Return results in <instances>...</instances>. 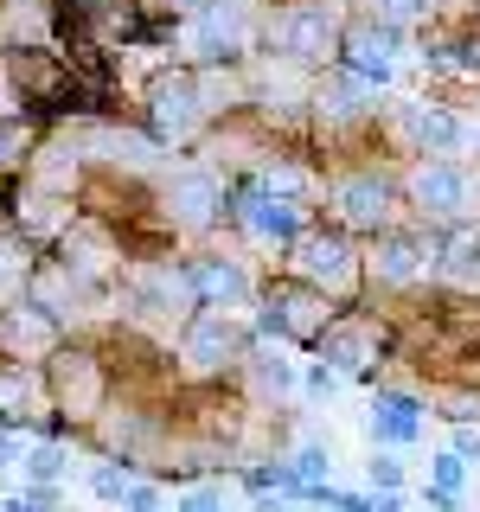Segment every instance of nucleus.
Instances as JSON below:
<instances>
[{"label": "nucleus", "mask_w": 480, "mask_h": 512, "mask_svg": "<svg viewBox=\"0 0 480 512\" xmlns=\"http://www.w3.org/2000/svg\"><path fill=\"white\" fill-rule=\"evenodd\" d=\"M410 199L423 205L429 218H461V212H468V199H474V186H468V173H461V167H448V160H429V167H416Z\"/></svg>", "instance_id": "nucleus-1"}, {"label": "nucleus", "mask_w": 480, "mask_h": 512, "mask_svg": "<svg viewBox=\"0 0 480 512\" xmlns=\"http://www.w3.org/2000/svg\"><path fill=\"white\" fill-rule=\"evenodd\" d=\"M218 205H224V186L212 180V173H199V167L173 173V186H167V212H173V224L199 231V224L218 218Z\"/></svg>", "instance_id": "nucleus-2"}, {"label": "nucleus", "mask_w": 480, "mask_h": 512, "mask_svg": "<svg viewBox=\"0 0 480 512\" xmlns=\"http://www.w3.org/2000/svg\"><path fill=\"white\" fill-rule=\"evenodd\" d=\"M244 224L256 237H276V244H301V218H295V205L276 199V192H250L244 199Z\"/></svg>", "instance_id": "nucleus-3"}, {"label": "nucleus", "mask_w": 480, "mask_h": 512, "mask_svg": "<svg viewBox=\"0 0 480 512\" xmlns=\"http://www.w3.org/2000/svg\"><path fill=\"white\" fill-rule=\"evenodd\" d=\"M154 122L167 128V135H186V128L199 122V96H192L186 77H160L154 84Z\"/></svg>", "instance_id": "nucleus-4"}, {"label": "nucleus", "mask_w": 480, "mask_h": 512, "mask_svg": "<svg viewBox=\"0 0 480 512\" xmlns=\"http://www.w3.org/2000/svg\"><path fill=\"white\" fill-rule=\"evenodd\" d=\"M301 269H308L314 282H327V288H346L352 282V250L340 237H308V244H301Z\"/></svg>", "instance_id": "nucleus-5"}, {"label": "nucleus", "mask_w": 480, "mask_h": 512, "mask_svg": "<svg viewBox=\"0 0 480 512\" xmlns=\"http://www.w3.org/2000/svg\"><path fill=\"white\" fill-rule=\"evenodd\" d=\"M372 436L378 442H416V436H423V410H416V397H378V404H372Z\"/></svg>", "instance_id": "nucleus-6"}, {"label": "nucleus", "mask_w": 480, "mask_h": 512, "mask_svg": "<svg viewBox=\"0 0 480 512\" xmlns=\"http://www.w3.org/2000/svg\"><path fill=\"white\" fill-rule=\"evenodd\" d=\"M282 45H288L295 58H320V52H333V20H327L320 7H308V13H288Z\"/></svg>", "instance_id": "nucleus-7"}, {"label": "nucleus", "mask_w": 480, "mask_h": 512, "mask_svg": "<svg viewBox=\"0 0 480 512\" xmlns=\"http://www.w3.org/2000/svg\"><path fill=\"white\" fill-rule=\"evenodd\" d=\"M340 212L346 224H384V212H391V192H384V180H346L340 186Z\"/></svg>", "instance_id": "nucleus-8"}, {"label": "nucleus", "mask_w": 480, "mask_h": 512, "mask_svg": "<svg viewBox=\"0 0 480 512\" xmlns=\"http://www.w3.org/2000/svg\"><path fill=\"white\" fill-rule=\"evenodd\" d=\"M244 39V20H237V7H212L199 20V32H192V45H199V58H224L231 45Z\"/></svg>", "instance_id": "nucleus-9"}, {"label": "nucleus", "mask_w": 480, "mask_h": 512, "mask_svg": "<svg viewBox=\"0 0 480 512\" xmlns=\"http://www.w3.org/2000/svg\"><path fill=\"white\" fill-rule=\"evenodd\" d=\"M224 352H231V327H224V320H212V314L192 320V333H186V359L199 365V372H212Z\"/></svg>", "instance_id": "nucleus-10"}, {"label": "nucleus", "mask_w": 480, "mask_h": 512, "mask_svg": "<svg viewBox=\"0 0 480 512\" xmlns=\"http://www.w3.org/2000/svg\"><path fill=\"white\" fill-rule=\"evenodd\" d=\"M416 269H423V250H416L410 237H384L378 244V276L384 282H410Z\"/></svg>", "instance_id": "nucleus-11"}, {"label": "nucleus", "mask_w": 480, "mask_h": 512, "mask_svg": "<svg viewBox=\"0 0 480 512\" xmlns=\"http://www.w3.org/2000/svg\"><path fill=\"white\" fill-rule=\"evenodd\" d=\"M186 282H192V288H205V295H231V301H244V288H250L237 263H199Z\"/></svg>", "instance_id": "nucleus-12"}, {"label": "nucleus", "mask_w": 480, "mask_h": 512, "mask_svg": "<svg viewBox=\"0 0 480 512\" xmlns=\"http://www.w3.org/2000/svg\"><path fill=\"white\" fill-rule=\"evenodd\" d=\"M429 487H436V493H448V500H461V487H468V461H461L455 448L429 455Z\"/></svg>", "instance_id": "nucleus-13"}, {"label": "nucleus", "mask_w": 480, "mask_h": 512, "mask_svg": "<svg viewBox=\"0 0 480 512\" xmlns=\"http://www.w3.org/2000/svg\"><path fill=\"white\" fill-rule=\"evenodd\" d=\"M416 135H423V148H436V154L461 148V122L442 116V109H423V116H416Z\"/></svg>", "instance_id": "nucleus-14"}, {"label": "nucleus", "mask_w": 480, "mask_h": 512, "mask_svg": "<svg viewBox=\"0 0 480 512\" xmlns=\"http://www.w3.org/2000/svg\"><path fill=\"white\" fill-rule=\"evenodd\" d=\"M135 487V480H128V468H116V461H103V468H90V493L96 500H116L122 506V493Z\"/></svg>", "instance_id": "nucleus-15"}, {"label": "nucleus", "mask_w": 480, "mask_h": 512, "mask_svg": "<svg viewBox=\"0 0 480 512\" xmlns=\"http://www.w3.org/2000/svg\"><path fill=\"white\" fill-rule=\"evenodd\" d=\"M64 468H71V455H64L58 442H45V448H32V461H26V480H58Z\"/></svg>", "instance_id": "nucleus-16"}, {"label": "nucleus", "mask_w": 480, "mask_h": 512, "mask_svg": "<svg viewBox=\"0 0 480 512\" xmlns=\"http://www.w3.org/2000/svg\"><path fill=\"white\" fill-rule=\"evenodd\" d=\"M365 480H372V493H397V487H404V461H397V455H372V461H365Z\"/></svg>", "instance_id": "nucleus-17"}, {"label": "nucleus", "mask_w": 480, "mask_h": 512, "mask_svg": "<svg viewBox=\"0 0 480 512\" xmlns=\"http://www.w3.org/2000/svg\"><path fill=\"white\" fill-rule=\"evenodd\" d=\"M256 372H263L269 391H295V365H288L282 352H263V359H256Z\"/></svg>", "instance_id": "nucleus-18"}, {"label": "nucleus", "mask_w": 480, "mask_h": 512, "mask_svg": "<svg viewBox=\"0 0 480 512\" xmlns=\"http://www.w3.org/2000/svg\"><path fill=\"white\" fill-rule=\"evenodd\" d=\"M173 512H224V493L218 487H192V493L173 500Z\"/></svg>", "instance_id": "nucleus-19"}, {"label": "nucleus", "mask_w": 480, "mask_h": 512, "mask_svg": "<svg viewBox=\"0 0 480 512\" xmlns=\"http://www.w3.org/2000/svg\"><path fill=\"white\" fill-rule=\"evenodd\" d=\"M301 384H308V397H333V391H340V372H333V365H308Z\"/></svg>", "instance_id": "nucleus-20"}, {"label": "nucleus", "mask_w": 480, "mask_h": 512, "mask_svg": "<svg viewBox=\"0 0 480 512\" xmlns=\"http://www.w3.org/2000/svg\"><path fill=\"white\" fill-rule=\"evenodd\" d=\"M122 512H160V493L154 487H128L122 493Z\"/></svg>", "instance_id": "nucleus-21"}, {"label": "nucleus", "mask_w": 480, "mask_h": 512, "mask_svg": "<svg viewBox=\"0 0 480 512\" xmlns=\"http://www.w3.org/2000/svg\"><path fill=\"white\" fill-rule=\"evenodd\" d=\"M455 455L461 461H480V429H455Z\"/></svg>", "instance_id": "nucleus-22"}, {"label": "nucleus", "mask_w": 480, "mask_h": 512, "mask_svg": "<svg viewBox=\"0 0 480 512\" xmlns=\"http://www.w3.org/2000/svg\"><path fill=\"white\" fill-rule=\"evenodd\" d=\"M378 7H384V20H410V13L423 7V0H378Z\"/></svg>", "instance_id": "nucleus-23"}, {"label": "nucleus", "mask_w": 480, "mask_h": 512, "mask_svg": "<svg viewBox=\"0 0 480 512\" xmlns=\"http://www.w3.org/2000/svg\"><path fill=\"white\" fill-rule=\"evenodd\" d=\"M372 512H410L404 493H372Z\"/></svg>", "instance_id": "nucleus-24"}, {"label": "nucleus", "mask_w": 480, "mask_h": 512, "mask_svg": "<svg viewBox=\"0 0 480 512\" xmlns=\"http://www.w3.org/2000/svg\"><path fill=\"white\" fill-rule=\"evenodd\" d=\"M13 455H20V442H13V436H0V468H13Z\"/></svg>", "instance_id": "nucleus-25"}, {"label": "nucleus", "mask_w": 480, "mask_h": 512, "mask_svg": "<svg viewBox=\"0 0 480 512\" xmlns=\"http://www.w3.org/2000/svg\"><path fill=\"white\" fill-rule=\"evenodd\" d=\"M256 512H288V506H282V493H276V500H256Z\"/></svg>", "instance_id": "nucleus-26"}]
</instances>
